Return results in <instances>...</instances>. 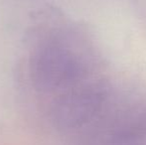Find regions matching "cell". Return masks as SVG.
Segmentation results:
<instances>
[{"mask_svg":"<svg viewBox=\"0 0 146 145\" xmlns=\"http://www.w3.org/2000/svg\"><path fill=\"white\" fill-rule=\"evenodd\" d=\"M31 73L37 89L52 93L73 87L83 75L84 67L71 49L50 41L35 52Z\"/></svg>","mask_w":146,"mask_h":145,"instance_id":"cell-1","label":"cell"},{"mask_svg":"<svg viewBox=\"0 0 146 145\" xmlns=\"http://www.w3.org/2000/svg\"><path fill=\"white\" fill-rule=\"evenodd\" d=\"M104 99L106 91L100 85L72 87L53 103L52 120L60 129H77L90 122L98 113Z\"/></svg>","mask_w":146,"mask_h":145,"instance_id":"cell-2","label":"cell"}]
</instances>
